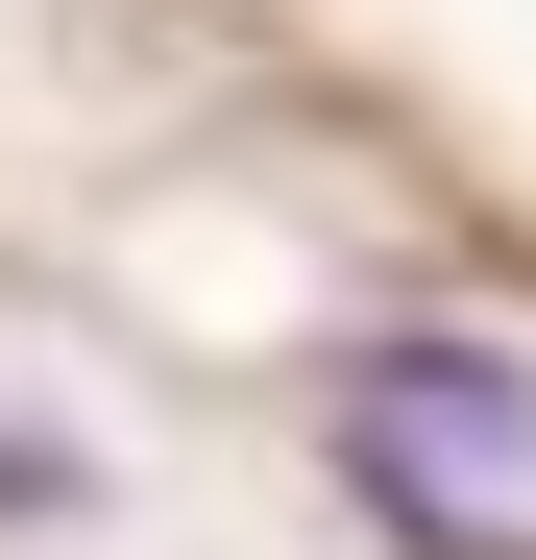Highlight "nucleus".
Listing matches in <instances>:
<instances>
[{
  "label": "nucleus",
  "instance_id": "f257e3e1",
  "mask_svg": "<svg viewBox=\"0 0 536 560\" xmlns=\"http://www.w3.org/2000/svg\"><path fill=\"white\" fill-rule=\"evenodd\" d=\"M317 439L391 463V488L536 512V341L512 317H366V341H317Z\"/></svg>",
  "mask_w": 536,
  "mask_h": 560
},
{
  "label": "nucleus",
  "instance_id": "f03ea898",
  "mask_svg": "<svg viewBox=\"0 0 536 560\" xmlns=\"http://www.w3.org/2000/svg\"><path fill=\"white\" fill-rule=\"evenodd\" d=\"M73 512H98V463H73L49 415H0V536H73Z\"/></svg>",
  "mask_w": 536,
  "mask_h": 560
}]
</instances>
